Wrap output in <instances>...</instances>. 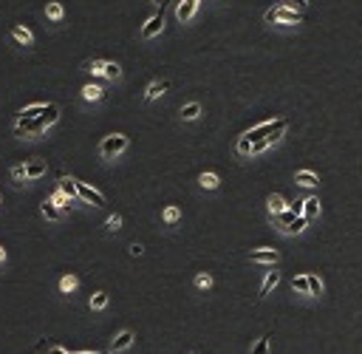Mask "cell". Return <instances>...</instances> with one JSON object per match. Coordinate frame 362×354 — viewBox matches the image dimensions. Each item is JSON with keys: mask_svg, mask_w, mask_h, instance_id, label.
I'll use <instances>...</instances> for the list:
<instances>
[{"mask_svg": "<svg viewBox=\"0 0 362 354\" xmlns=\"http://www.w3.org/2000/svg\"><path fill=\"white\" fill-rule=\"evenodd\" d=\"M286 128H289L286 119H272V122H263V125H257V128H252V131H246V133H243V139H246L249 145H255V142L266 139V136L280 139L283 133H286Z\"/></svg>", "mask_w": 362, "mask_h": 354, "instance_id": "1", "label": "cell"}, {"mask_svg": "<svg viewBox=\"0 0 362 354\" xmlns=\"http://www.w3.org/2000/svg\"><path fill=\"white\" fill-rule=\"evenodd\" d=\"M303 20V11H292L286 6H274L266 11V23H280V26H297Z\"/></svg>", "mask_w": 362, "mask_h": 354, "instance_id": "2", "label": "cell"}, {"mask_svg": "<svg viewBox=\"0 0 362 354\" xmlns=\"http://www.w3.org/2000/svg\"><path fill=\"white\" fill-rule=\"evenodd\" d=\"M124 148H127V136H122V133H114V136H105V139H102V145H99V153H102L105 159H114L116 153H122Z\"/></svg>", "mask_w": 362, "mask_h": 354, "instance_id": "3", "label": "cell"}, {"mask_svg": "<svg viewBox=\"0 0 362 354\" xmlns=\"http://www.w3.org/2000/svg\"><path fill=\"white\" fill-rule=\"evenodd\" d=\"M77 195H80L82 201L94 204V207H102V204H105V195L99 193V190H94V187L82 184V181H77Z\"/></svg>", "mask_w": 362, "mask_h": 354, "instance_id": "4", "label": "cell"}, {"mask_svg": "<svg viewBox=\"0 0 362 354\" xmlns=\"http://www.w3.org/2000/svg\"><path fill=\"white\" fill-rule=\"evenodd\" d=\"M198 3H201V0H181V3L176 6V17L181 20V23H190L193 14L198 11Z\"/></svg>", "mask_w": 362, "mask_h": 354, "instance_id": "5", "label": "cell"}, {"mask_svg": "<svg viewBox=\"0 0 362 354\" xmlns=\"http://www.w3.org/2000/svg\"><path fill=\"white\" fill-rule=\"evenodd\" d=\"M161 28H164V14H161V11H156V14H153V17L144 23V28H141V37H144V40H150V37L159 34Z\"/></svg>", "mask_w": 362, "mask_h": 354, "instance_id": "6", "label": "cell"}, {"mask_svg": "<svg viewBox=\"0 0 362 354\" xmlns=\"http://www.w3.org/2000/svg\"><path fill=\"white\" fill-rule=\"evenodd\" d=\"M57 119H60V108H57V105H45V111L37 116V122H40V128H43V131L48 128V125H54Z\"/></svg>", "mask_w": 362, "mask_h": 354, "instance_id": "7", "label": "cell"}, {"mask_svg": "<svg viewBox=\"0 0 362 354\" xmlns=\"http://www.w3.org/2000/svg\"><path fill=\"white\" fill-rule=\"evenodd\" d=\"M252 261H257V264H277V252L274 249H252Z\"/></svg>", "mask_w": 362, "mask_h": 354, "instance_id": "8", "label": "cell"}, {"mask_svg": "<svg viewBox=\"0 0 362 354\" xmlns=\"http://www.w3.org/2000/svg\"><path fill=\"white\" fill-rule=\"evenodd\" d=\"M266 204H269V212H272V218L274 215H277V212H283L286 210V207H289V201H286V198H283V195H269V198H266Z\"/></svg>", "mask_w": 362, "mask_h": 354, "instance_id": "9", "label": "cell"}, {"mask_svg": "<svg viewBox=\"0 0 362 354\" xmlns=\"http://www.w3.org/2000/svg\"><path fill=\"white\" fill-rule=\"evenodd\" d=\"M45 173V162L43 159H31L26 165V178H40Z\"/></svg>", "mask_w": 362, "mask_h": 354, "instance_id": "10", "label": "cell"}, {"mask_svg": "<svg viewBox=\"0 0 362 354\" xmlns=\"http://www.w3.org/2000/svg\"><path fill=\"white\" fill-rule=\"evenodd\" d=\"M40 210H43V215H45V218H51V221H57V218L62 215V210L51 201V198H45V201L40 204Z\"/></svg>", "mask_w": 362, "mask_h": 354, "instance_id": "11", "label": "cell"}, {"mask_svg": "<svg viewBox=\"0 0 362 354\" xmlns=\"http://www.w3.org/2000/svg\"><path fill=\"white\" fill-rule=\"evenodd\" d=\"M303 215H306V218H314V215H320V198H317V195H311V198H306V201H303Z\"/></svg>", "mask_w": 362, "mask_h": 354, "instance_id": "12", "label": "cell"}, {"mask_svg": "<svg viewBox=\"0 0 362 354\" xmlns=\"http://www.w3.org/2000/svg\"><path fill=\"white\" fill-rule=\"evenodd\" d=\"M306 224H309V218H306V215H294L292 224H286L283 230H286V232H292V235H297V232L306 230Z\"/></svg>", "mask_w": 362, "mask_h": 354, "instance_id": "13", "label": "cell"}, {"mask_svg": "<svg viewBox=\"0 0 362 354\" xmlns=\"http://www.w3.org/2000/svg\"><path fill=\"white\" fill-rule=\"evenodd\" d=\"M60 193L65 195V198H77V181L74 178H60Z\"/></svg>", "mask_w": 362, "mask_h": 354, "instance_id": "14", "label": "cell"}, {"mask_svg": "<svg viewBox=\"0 0 362 354\" xmlns=\"http://www.w3.org/2000/svg\"><path fill=\"white\" fill-rule=\"evenodd\" d=\"M297 184H303V187H317L320 178L314 176L311 170H300V173H297Z\"/></svg>", "mask_w": 362, "mask_h": 354, "instance_id": "15", "label": "cell"}, {"mask_svg": "<svg viewBox=\"0 0 362 354\" xmlns=\"http://www.w3.org/2000/svg\"><path fill=\"white\" fill-rule=\"evenodd\" d=\"M164 91H167V82H150L147 91H144V97H147V99H159Z\"/></svg>", "mask_w": 362, "mask_h": 354, "instance_id": "16", "label": "cell"}, {"mask_svg": "<svg viewBox=\"0 0 362 354\" xmlns=\"http://www.w3.org/2000/svg\"><path fill=\"white\" fill-rule=\"evenodd\" d=\"M11 37H14L17 43H26V45H31V40H34V37H31V31H28V28H23V26H14V28H11Z\"/></svg>", "mask_w": 362, "mask_h": 354, "instance_id": "17", "label": "cell"}, {"mask_svg": "<svg viewBox=\"0 0 362 354\" xmlns=\"http://www.w3.org/2000/svg\"><path fill=\"white\" fill-rule=\"evenodd\" d=\"M82 97L88 99V102H99V99H102V88L91 82V85H85V88H82Z\"/></svg>", "mask_w": 362, "mask_h": 354, "instance_id": "18", "label": "cell"}, {"mask_svg": "<svg viewBox=\"0 0 362 354\" xmlns=\"http://www.w3.org/2000/svg\"><path fill=\"white\" fill-rule=\"evenodd\" d=\"M130 343H133V332H122V335L114 340V352H124Z\"/></svg>", "mask_w": 362, "mask_h": 354, "instance_id": "19", "label": "cell"}, {"mask_svg": "<svg viewBox=\"0 0 362 354\" xmlns=\"http://www.w3.org/2000/svg\"><path fill=\"white\" fill-rule=\"evenodd\" d=\"M277 281H280V272H269V275H266L263 286H260V298L272 292V286H277Z\"/></svg>", "mask_w": 362, "mask_h": 354, "instance_id": "20", "label": "cell"}, {"mask_svg": "<svg viewBox=\"0 0 362 354\" xmlns=\"http://www.w3.org/2000/svg\"><path fill=\"white\" fill-rule=\"evenodd\" d=\"M198 181H201L204 190H215V187H218V176H215V173H201Z\"/></svg>", "mask_w": 362, "mask_h": 354, "instance_id": "21", "label": "cell"}, {"mask_svg": "<svg viewBox=\"0 0 362 354\" xmlns=\"http://www.w3.org/2000/svg\"><path fill=\"white\" fill-rule=\"evenodd\" d=\"M43 111H45V105H28V108H23V111H20V116H23V119H37Z\"/></svg>", "mask_w": 362, "mask_h": 354, "instance_id": "22", "label": "cell"}, {"mask_svg": "<svg viewBox=\"0 0 362 354\" xmlns=\"http://www.w3.org/2000/svg\"><path fill=\"white\" fill-rule=\"evenodd\" d=\"M198 114H201V105H198V102H190V105L181 108V116H184V119H195Z\"/></svg>", "mask_w": 362, "mask_h": 354, "instance_id": "23", "label": "cell"}, {"mask_svg": "<svg viewBox=\"0 0 362 354\" xmlns=\"http://www.w3.org/2000/svg\"><path fill=\"white\" fill-rule=\"evenodd\" d=\"M102 74H105L108 80H119V77H122V68H119L116 62H105V71H102Z\"/></svg>", "mask_w": 362, "mask_h": 354, "instance_id": "24", "label": "cell"}, {"mask_svg": "<svg viewBox=\"0 0 362 354\" xmlns=\"http://www.w3.org/2000/svg\"><path fill=\"white\" fill-rule=\"evenodd\" d=\"M294 292H309V275H294Z\"/></svg>", "mask_w": 362, "mask_h": 354, "instance_id": "25", "label": "cell"}, {"mask_svg": "<svg viewBox=\"0 0 362 354\" xmlns=\"http://www.w3.org/2000/svg\"><path fill=\"white\" fill-rule=\"evenodd\" d=\"M280 6H286V9H292V11H306L309 0H283Z\"/></svg>", "mask_w": 362, "mask_h": 354, "instance_id": "26", "label": "cell"}, {"mask_svg": "<svg viewBox=\"0 0 362 354\" xmlns=\"http://www.w3.org/2000/svg\"><path fill=\"white\" fill-rule=\"evenodd\" d=\"M60 289L62 292H74V289H77V278H74V275H65L60 281Z\"/></svg>", "mask_w": 362, "mask_h": 354, "instance_id": "27", "label": "cell"}, {"mask_svg": "<svg viewBox=\"0 0 362 354\" xmlns=\"http://www.w3.org/2000/svg\"><path fill=\"white\" fill-rule=\"evenodd\" d=\"M269 340H272V335L260 337V340L255 343V349H252V354H266V352H269Z\"/></svg>", "mask_w": 362, "mask_h": 354, "instance_id": "28", "label": "cell"}, {"mask_svg": "<svg viewBox=\"0 0 362 354\" xmlns=\"http://www.w3.org/2000/svg\"><path fill=\"white\" fill-rule=\"evenodd\" d=\"M91 306H94V309H105V306H108V295L105 292H97L94 298H91Z\"/></svg>", "mask_w": 362, "mask_h": 354, "instance_id": "29", "label": "cell"}, {"mask_svg": "<svg viewBox=\"0 0 362 354\" xmlns=\"http://www.w3.org/2000/svg\"><path fill=\"white\" fill-rule=\"evenodd\" d=\"M45 14H48L51 20H62V6H60V3H48Z\"/></svg>", "mask_w": 362, "mask_h": 354, "instance_id": "30", "label": "cell"}, {"mask_svg": "<svg viewBox=\"0 0 362 354\" xmlns=\"http://www.w3.org/2000/svg\"><path fill=\"white\" fill-rule=\"evenodd\" d=\"M323 292V283H320L317 275H309V295H320Z\"/></svg>", "mask_w": 362, "mask_h": 354, "instance_id": "31", "label": "cell"}, {"mask_svg": "<svg viewBox=\"0 0 362 354\" xmlns=\"http://www.w3.org/2000/svg\"><path fill=\"white\" fill-rule=\"evenodd\" d=\"M178 215H181V212H178L176 207H167V210H164V221H167V224H176Z\"/></svg>", "mask_w": 362, "mask_h": 354, "instance_id": "32", "label": "cell"}, {"mask_svg": "<svg viewBox=\"0 0 362 354\" xmlns=\"http://www.w3.org/2000/svg\"><path fill=\"white\" fill-rule=\"evenodd\" d=\"M51 201L57 204L60 210H65V207H68V204H71V198H65V195H62V193H54V195H51Z\"/></svg>", "mask_w": 362, "mask_h": 354, "instance_id": "33", "label": "cell"}, {"mask_svg": "<svg viewBox=\"0 0 362 354\" xmlns=\"http://www.w3.org/2000/svg\"><path fill=\"white\" fill-rule=\"evenodd\" d=\"M105 227H108V230H111V232H116V230H119V227H122V218H119V215H111Z\"/></svg>", "mask_w": 362, "mask_h": 354, "instance_id": "34", "label": "cell"}, {"mask_svg": "<svg viewBox=\"0 0 362 354\" xmlns=\"http://www.w3.org/2000/svg\"><path fill=\"white\" fill-rule=\"evenodd\" d=\"M238 153H241V156H249V153H252V145H249L243 136H241V142H238Z\"/></svg>", "mask_w": 362, "mask_h": 354, "instance_id": "35", "label": "cell"}, {"mask_svg": "<svg viewBox=\"0 0 362 354\" xmlns=\"http://www.w3.org/2000/svg\"><path fill=\"white\" fill-rule=\"evenodd\" d=\"M195 283H198L201 289H210V286H212V278H210V275H198V278H195Z\"/></svg>", "mask_w": 362, "mask_h": 354, "instance_id": "36", "label": "cell"}, {"mask_svg": "<svg viewBox=\"0 0 362 354\" xmlns=\"http://www.w3.org/2000/svg\"><path fill=\"white\" fill-rule=\"evenodd\" d=\"M88 71H91V74H102V71H105V62H102V60H94L88 65Z\"/></svg>", "mask_w": 362, "mask_h": 354, "instance_id": "37", "label": "cell"}, {"mask_svg": "<svg viewBox=\"0 0 362 354\" xmlns=\"http://www.w3.org/2000/svg\"><path fill=\"white\" fill-rule=\"evenodd\" d=\"M11 176L14 178H26V165H14V168H11Z\"/></svg>", "mask_w": 362, "mask_h": 354, "instance_id": "38", "label": "cell"}, {"mask_svg": "<svg viewBox=\"0 0 362 354\" xmlns=\"http://www.w3.org/2000/svg\"><path fill=\"white\" fill-rule=\"evenodd\" d=\"M289 210H292L294 215H303V201H292L289 204Z\"/></svg>", "mask_w": 362, "mask_h": 354, "instance_id": "39", "label": "cell"}, {"mask_svg": "<svg viewBox=\"0 0 362 354\" xmlns=\"http://www.w3.org/2000/svg\"><path fill=\"white\" fill-rule=\"evenodd\" d=\"M130 255H136V258L141 255V244H133V247H130Z\"/></svg>", "mask_w": 362, "mask_h": 354, "instance_id": "40", "label": "cell"}, {"mask_svg": "<svg viewBox=\"0 0 362 354\" xmlns=\"http://www.w3.org/2000/svg\"><path fill=\"white\" fill-rule=\"evenodd\" d=\"M3 258H6V249H3V247H0V261H3Z\"/></svg>", "mask_w": 362, "mask_h": 354, "instance_id": "41", "label": "cell"}, {"mask_svg": "<svg viewBox=\"0 0 362 354\" xmlns=\"http://www.w3.org/2000/svg\"><path fill=\"white\" fill-rule=\"evenodd\" d=\"M159 3H167V0H159Z\"/></svg>", "mask_w": 362, "mask_h": 354, "instance_id": "42", "label": "cell"}, {"mask_svg": "<svg viewBox=\"0 0 362 354\" xmlns=\"http://www.w3.org/2000/svg\"><path fill=\"white\" fill-rule=\"evenodd\" d=\"M193 354H198V352H193Z\"/></svg>", "mask_w": 362, "mask_h": 354, "instance_id": "43", "label": "cell"}]
</instances>
